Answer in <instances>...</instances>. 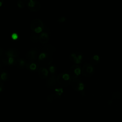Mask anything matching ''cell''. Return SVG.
<instances>
[{
	"instance_id": "1",
	"label": "cell",
	"mask_w": 122,
	"mask_h": 122,
	"mask_svg": "<svg viewBox=\"0 0 122 122\" xmlns=\"http://www.w3.org/2000/svg\"><path fill=\"white\" fill-rule=\"evenodd\" d=\"M52 61V57L51 54L46 53H41L38 57V62L41 67L48 66Z\"/></svg>"
},
{
	"instance_id": "2",
	"label": "cell",
	"mask_w": 122,
	"mask_h": 122,
	"mask_svg": "<svg viewBox=\"0 0 122 122\" xmlns=\"http://www.w3.org/2000/svg\"><path fill=\"white\" fill-rule=\"evenodd\" d=\"M72 79L68 73H62L58 75L57 82L62 86H67L71 82Z\"/></svg>"
},
{
	"instance_id": "3",
	"label": "cell",
	"mask_w": 122,
	"mask_h": 122,
	"mask_svg": "<svg viewBox=\"0 0 122 122\" xmlns=\"http://www.w3.org/2000/svg\"><path fill=\"white\" fill-rule=\"evenodd\" d=\"M31 30L35 33L41 32L44 29V25L42 21L39 19H33L30 23Z\"/></svg>"
},
{
	"instance_id": "4",
	"label": "cell",
	"mask_w": 122,
	"mask_h": 122,
	"mask_svg": "<svg viewBox=\"0 0 122 122\" xmlns=\"http://www.w3.org/2000/svg\"><path fill=\"white\" fill-rule=\"evenodd\" d=\"M71 86L74 90L77 92L82 91L84 88V84L78 78H74L72 80Z\"/></svg>"
},
{
	"instance_id": "5",
	"label": "cell",
	"mask_w": 122,
	"mask_h": 122,
	"mask_svg": "<svg viewBox=\"0 0 122 122\" xmlns=\"http://www.w3.org/2000/svg\"><path fill=\"white\" fill-rule=\"evenodd\" d=\"M81 72L83 75L85 77H90L92 76L94 72V68L93 65L91 64H85L82 68Z\"/></svg>"
},
{
	"instance_id": "6",
	"label": "cell",
	"mask_w": 122,
	"mask_h": 122,
	"mask_svg": "<svg viewBox=\"0 0 122 122\" xmlns=\"http://www.w3.org/2000/svg\"><path fill=\"white\" fill-rule=\"evenodd\" d=\"M81 72L80 67L78 65L71 66L68 71V74L72 79L78 78Z\"/></svg>"
},
{
	"instance_id": "7",
	"label": "cell",
	"mask_w": 122,
	"mask_h": 122,
	"mask_svg": "<svg viewBox=\"0 0 122 122\" xmlns=\"http://www.w3.org/2000/svg\"><path fill=\"white\" fill-rule=\"evenodd\" d=\"M28 7L29 9L32 12L38 11L41 9V4L36 0H30L28 2Z\"/></svg>"
},
{
	"instance_id": "8",
	"label": "cell",
	"mask_w": 122,
	"mask_h": 122,
	"mask_svg": "<svg viewBox=\"0 0 122 122\" xmlns=\"http://www.w3.org/2000/svg\"><path fill=\"white\" fill-rule=\"evenodd\" d=\"M27 59L31 61H35L38 57V51L35 48L30 49L26 53Z\"/></svg>"
},
{
	"instance_id": "9",
	"label": "cell",
	"mask_w": 122,
	"mask_h": 122,
	"mask_svg": "<svg viewBox=\"0 0 122 122\" xmlns=\"http://www.w3.org/2000/svg\"><path fill=\"white\" fill-rule=\"evenodd\" d=\"M57 83V78L56 76L52 74L51 75L49 78L48 79L47 81H46V85L49 88H52L54 86H55Z\"/></svg>"
},
{
	"instance_id": "10",
	"label": "cell",
	"mask_w": 122,
	"mask_h": 122,
	"mask_svg": "<svg viewBox=\"0 0 122 122\" xmlns=\"http://www.w3.org/2000/svg\"><path fill=\"white\" fill-rule=\"evenodd\" d=\"M5 53L7 56L13 58V57H17L18 55L19 51L17 49L10 48L5 51Z\"/></svg>"
},
{
	"instance_id": "11",
	"label": "cell",
	"mask_w": 122,
	"mask_h": 122,
	"mask_svg": "<svg viewBox=\"0 0 122 122\" xmlns=\"http://www.w3.org/2000/svg\"><path fill=\"white\" fill-rule=\"evenodd\" d=\"M38 75L41 78L45 79L48 75V71L45 67H41L38 70Z\"/></svg>"
},
{
	"instance_id": "12",
	"label": "cell",
	"mask_w": 122,
	"mask_h": 122,
	"mask_svg": "<svg viewBox=\"0 0 122 122\" xmlns=\"http://www.w3.org/2000/svg\"><path fill=\"white\" fill-rule=\"evenodd\" d=\"M40 42L43 44H46L49 41V36L46 32H41L40 33L39 36Z\"/></svg>"
},
{
	"instance_id": "13",
	"label": "cell",
	"mask_w": 122,
	"mask_h": 122,
	"mask_svg": "<svg viewBox=\"0 0 122 122\" xmlns=\"http://www.w3.org/2000/svg\"><path fill=\"white\" fill-rule=\"evenodd\" d=\"M82 56L81 54H71L70 56L71 60L75 63H80L81 61Z\"/></svg>"
},
{
	"instance_id": "14",
	"label": "cell",
	"mask_w": 122,
	"mask_h": 122,
	"mask_svg": "<svg viewBox=\"0 0 122 122\" xmlns=\"http://www.w3.org/2000/svg\"><path fill=\"white\" fill-rule=\"evenodd\" d=\"M43 51L45 53L51 54L53 53L55 51V49L54 46L50 44L45 45L43 48Z\"/></svg>"
},
{
	"instance_id": "15",
	"label": "cell",
	"mask_w": 122,
	"mask_h": 122,
	"mask_svg": "<svg viewBox=\"0 0 122 122\" xmlns=\"http://www.w3.org/2000/svg\"><path fill=\"white\" fill-rule=\"evenodd\" d=\"M1 61L2 62L6 65H11L13 64V63H14L13 58L7 56L5 54V55H3L2 56Z\"/></svg>"
},
{
	"instance_id": "16",
	"label": "cell",
	"mask_w": 122,
	"mask_h": 122,
	"mask_svg": "<svg viewBox=\"0 0 122 122\" xmlns=\"http://www.w3.org/2000/svg\"><path fill=\"white\" fill-rule=\"evenodd\" d=\"M14 64L17 68H20V69H22V68H24L25 67V66L26 65L25 61L23 59H20L17 60L14 62Z\"/></svg>"
},
{
	"instance_id": "17",
	"label": "cell",
	"mask_w": 122,
	"mask_h": 122,
	"mask_svg": "<svg viewBox=\"0 0 122 122\" xmlns=\"http://www.w3.org/2000/svg\"><path fill=\"white\" fill-rule=\"evenodd\" d=\"M100 62V57L98 55H93L90 59V63L92 65H97Z\"/></svg>"
},
{
	"instance_id": "18",
	"label": "cell",
	"mask_w": 122,
	"mask_h": 122,
	"mask_svg": "<svg viewBox=\"0 0 122 122\" xmlns=\"http://www.w3.org/2000/svg\"><path fill=\"white\" fill-rule=\"evenodd\" d=\"M26 67L28 68V70L31 71H35L37 68V64L33 62H30L26 64Z\"/></svg>"
},
{
	"instance_id": "19",
	"label": "cell",
	"mask_w": 122,
	"mask_h": 122,
	"mask_svg": "<svg viewBox=\"0 0 122 122\" xmlns=\"http://www.w3.org/2000/svg\"><path fill=\"white\" fill-rule=\"evenodd\" d=\"M9 79V74L6 71L0 72V81L3 82Z\"/></svg>"
},
{
	"instance_id": "20",
	"label": "cell",
	"mask_w": 122,
	"mask_h": 122,
	"mask_svg": "<svg viewBox=\"0 0 122 122\" xmlns=\"http://www.w3.org/2000/svg\"><path fill=\"white\" fill-rule=\"evenodd\" d=\"M30 40L33 42H37L39 40V37L35 34H32L30 36Z\"/></svg>"
},
{
	"instance_id": "21",
	"label": "cell",
	"mask_w": 122,
	"mask_h": 122,
	"mask_svg": "<svg viewBox=\"0 0 122 122\" xmlns=\"http://www.w3.org/2000/svg\"><path fill=\"white\" fill-rule=\"evenodd\" d=\"M63 93V90L62 88H57L55 90V95L56 97H59Z\"/></svg>"
},
{
	"instance_id": "22",
	"label": "cell",
	"mask_w": 122,
	"mask_h": 122,
	"mask_svg": "<svg viewBox=\"0 0 122 122\" xmlns=\"http://www.w3.org/2000/svg\"><path fill=\"white\" fill-rule=\"evenodd\" d=\"M121 94L118 92H114L112 94V100L115 99H120L121 98Z\"/></svg>"
},
{
	"instance_id": "23",
	"label": "cell",
	"mask_w": 122,
	"mask_h": 122,
	"mask_svg": "<svg viewBox=\"0 0 122 122\" xmlns=\"http://www.w3.org/2000/svg\"><path fill=\"white\" fill-rule=\"evenodd\" d=\"M54 94H50L47 97V101L50 103H51L53 101V100H54Z\"/></svg>"
},
{
	"instance_id": "24",
	"label": "cell",
	"mask_w": 122,
	"mask_h": 122,
	"mask_svg": "<svg viewBox=\"0 0 122 122\" xmlns=\"http://www.w3.org/2000/svg\"><path fill=\"white\" fill-rule=\"evenodd\" d=\"M17 5L18 7L20 9H23L25 7L24 2H23L22 1H21V0H18L17 2Z\"/></svg>"
},
{
	"instance_id": "25",
	"label": "cell",
	"mask_w": 122,
	"mask_h": 122,
	"mask_svg": "<svg viewBox=\"0 0 122 122\" xmlns=\"http://www.w3.org/2000/svg\"><path fill=\"white\" fill-rule=\"evenodd\" d=\"M66 20V18L65 17H61L60 18H58V21L59 22H60V23H62V22H63L65 21Z\"/></svg>"
},
{
	"instance_id": "26",
	"label": "cell",
	"mask_w": 122,
	"mask_h": 122,
	"mask_svg": "<svg viewBox=\"0 0 122 122\" xmlns=\"http://www.w3.org/2000/svg\"><path fill=\"white\" fill-rule=\"evenodd\" d=\"M49 71H50L51 72V73H54V72L55 71V68L53 66H50L49 67Z\"/></svg>"
},
{
	"instance_id": "27",
	"label": "cell",
	"mask_w": 122,
	"mask_h": 122,
	"mask_svg": "<svg viewBox=\"0 0 122 122\" xmlns=\"http://www.w3.org/2000/svg\"><path fill=\"white\" fill-rule=\"evenodd\" d=\"M4 89V85L2 82L0 81V92H1Z\"/></svg>"
},
{
	"instance_id": "28",
	"label": "cell",
	"mask_w": 122,
	"mask_h": 122,
	"mask_svg": "<svg viewBox=\"0 0 122 122\" xmlns=\"http://www.w3.org/2000/svg\"><path fill=\"white\" fill-rule=\"evenodd\" d=\"M3 54H5V51H3V50L0 49V57L3 56Z\"/></svg>"
},
{
	"instance_id": "29",
	"label": "cell",
	"mask_w": 122,
	"mask_h": 122,
	"mask_svg": "<svg viewBox=\"0 0 122 122\" xmlns=\"http://www.w3.org/2000/svg\"><path fill=\"white\" fill-rule=\"evenodd\" d=\"M12 37L13 39H14V40H16V39L18 38V36H17V35L16 34L14 33V34H13L12 35Z\"/></svg>"
},
{
	"instance_id": "30",
	"label": "cell",
	"mask_w": 122,
	"mask_h": 122,
	"mask_svg": "<svg viewBox=\"0 0 122 122\" xmlns=\"http://www.w3.org/2000/svg\"><path fill=\"white\" fill-rule=\"evenodd\" d=\"M3 3V0H0V7L1 6Z\"/></svg>"
},
{
	"instance_id": "31",
	"label": "cell",
	"mask_w": 122,
	"mask_h": 122,
	"mask_svg": "<svg viewBox=\"0 0 122 122\" xmlns=\"http://www.w3.org/2000/svg\"><path fill=\"white\" fill-rule=\"evenodd\" d=\"M30 0H24V1H28V2L29 1H30Z\"/></svg>"
},
{
	"instance_id": "32",
	"label": "cell",
	"mask_w": 122,
	"mask_h": 122,
	"mask_svg": "<svg viewBox=\"0 0 122 122\" xmlns=\"http://www.w3.org/2000/svg\"><path fill=\"white\" fill-rule=\"evenodd\" d=\"M21 0V1H22V0Z\"/></svg>"
},
{
	"instance_id": "33",
	"label": "cell",
	"mask_w": 122,
	"mask_h": 122,
	"mask_svg": "<svg viewBox=\"0 0 122 122\" xmlns=\"http://www.w3.org/2000/svg\"></svg>"
}]
</instances>
